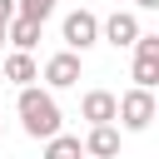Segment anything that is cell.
Instances as JSON below:
<instances>
[{
	"label": "cell",
	"mask_w": 159,
	"mask_h": 159,
	"mask_svg": "<svg viewBox=\"0 0 159 159\" xmlns=\"http://www.w3.org/2000/svg\"><path fill=\"white\" fill-rule=\"evenodd\" d=\"M15 109H20V124H25L30 139H55V134H60V104H55L50 89H40V84L20 89Z\"/></svg>",
	"instance_id": "1"
},
{
	"label": "cell",
	"mask_w": 159,
	"mask_h": 159,
	"mask_svg": "<svg viewBox=\"0 0 159 159\" xmlns=\"http://www.w3.org/2000/svg\"><path fill=\"white\" fill-rule=\"evenodd\" d=\"M89 45H99V15L94 10H70L65 15V50L84 55Z\"/></svg>",
	"instance_id": "2"
},
{
	"label": "cell",
	"mask_w": 159,
	"mask_h": 159,
	"mask_svg": "<svg viewBox=\"0 0 159 159\" xmlns=\"http://www.w3.org/2000/svg\"><path fill=\"white\" fill-rule=\"evenodd\" d=\"M114 119H119L124 129H149V119H154V94H149V89H124V94L114 99Z\"/></svg>",
	"instance_id": "3"
},
{
	"label": "cell",
	"mask_w": 159,
	"mask_h": 159,
	"mask_svg": "<svg viewBox=\"0 0 159 159\" xmlns=\"http://www.w3.org/2000/svg\"><path fill=\"white\" fill-rule=\"evenodd\" d=\"M159 84V35H139L134 40V89L154 94Z\"/></svg>",
	"instance_id": "4"
},
{
	"label": "cell",
	"mask_w": 159,
	"mask_h": 159,
	"mask_svg": "<svg viewBox=\"0 0 159 159\" xmlns=\"http://www.w3.org/2000/svg\"><path fill=\"white\" fill-rule=\"evenodd\" d=\"M80 70H84V60H80V55H70V50H60V55H50V60H45L40 80H45V89H70V84H80Z\"/></svg>",
	"instance_id": "5"
},
{
	"label": "cell",
	"mask_w": 159,
	"mask_h": 159,
	"mask_svg": "<svg viewBox=\"0 0 159 159\" xmlns=\"http://www.w3.org/2000/svg\"><path fill=\"white\" fill-rule=\"evenodd\" d=\"M139 35H144V30H139V20H134L129 10H114L109 20H99V40H104V45H114V50H129Z\"/></svg>",
	"instance_id": "6"
},
{
	"label": "cell",
	"mask_w": 159,
	"mask_h": 159,
	"mask_svg": "<svg viewBox=\"0 0 159 159\" xmlns=\"http://www.w3.org/2000/svg\"><path fill=\"white\" fill-rule=\"evenodd\" d=\"M80 114L89 119V129H99V124H114V94H109V89H89V94L80 99Z\"/></svg>",
	"instance_id": "7"
},
{
	"label": "cell",
	"mask_w": 159,
	"mask_h": 159,
	"mask_svg": "<svg viewBox=\"0 0 159 159\" xmlns=\"http://www.w3.org/2000/svg\"><path fill=\"white\" fill-rule=\"evenodd\" d=\"M80 149H84V159H114V154H119V129H114V124H99V129L84 134Z\"/></svg>",
	"instance_id": "8"
},
{
	"label": "cell",
	"mask_w": 159,
	"mask_h": 159,
	"mask_svg": "<svg viewBox=\"0 0 159 159\" xmlns=\"http://www.w3.org/2000/svg\"><path fill=\"white\" fill-rule=\"evenodd\" d=\"M0 75L10 80V84H20V89H30L35 80H40V65H35V55H5V65H0Z\"/></svg>",
	"instance_id": "9"
},
{
	"label": "cell",
	"mask_w": 159,
	"mask_h": 159,
	"mask_svg": "<svg viewBox=\"0 0 159 159\" xmlns=\"http://www.w3.org/2000/svg\"><path fill=\"white\" fill-rule=\"evenodd\" d=\"M40 30H45V25H35V20H20V15H15V20L5 25V40H10L20 55H30V50L40 45Z\"/></svg>",
	"instance_id": "10"
},
{
	"label": "cell",
	"mask_w": 159,
	"mask_h": 159,
	"mask_svg": "<svg viewBox=\"0 0 159 159\" xmlns=\"http://www.w3.org/2000/svg\"><path fill=\"white\" fill-rule=\"evenodd\" d=\"M45 159H84V149L75 134H55V139H45Z\"/></svg>",
	"instance_id": "11"
},
{
	"label": "cell",
	"mask_w": 159,
	"mask_h": 159,
	"mask_svg": "<svg viewBox=\"0 0 159 159\" xmlns=\"http://www.w3.org/2000/svg\"><path fill=\"white\" fill-rule=\"evenodd\" d=\"M55 5H60V0H15V15H20V20H35V25H45V20L55 15Z\"/></svg>",
	"instance_id": "12"
},
{
	"label": "cell",
	"mask_w": 159,
	"mask_h": 159,
	"mask_svg": "<svg viewBox=\"0 0 159 159\" xmlns=\"http://www.w3.org/2000/svg\"><path fill=\"white\" fill-rule=\"evenodd\" d=\"M15 20V0H0V25H10Z\"/></svg>",
	"instance_id": "13"
},
{
	"label": "cell",
	"mask_w": 159,
	"mask_h": 159,
	"mask_svg": "<svg viewBox=\"0 0 159 159\" xmlns=\"http://www.w3.org/2000/svg\"><path fill=\"white\" fill-rule=\"evenodd\" d=\"M134 5H139V10H159V0H134Z\"/></svg>",
	"instance_id": "14"
},
{
	"label": "cell",
	"mask_w": 159,
	"mask_h": 159,
	"mask_svg": "<svg viewBox=\"0 0 159 159\" xmlns=\"http://www.w3.org/2000/svg\"><path fill=\"white\" fill-rule=\"evenodd\" d=\"M0 45H5V25H0Z\"/></svg>",
	"instance_id": "15"
}]
</instances>
